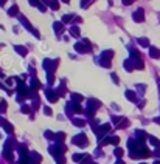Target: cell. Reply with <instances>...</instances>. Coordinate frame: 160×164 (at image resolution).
Returning a JSON list of instances; mask_svg holds the SVG:
<instances>
[{
  "instance_id": "1",
  "label": "cell",
  "mask_w": 160,
  "mask_h": 164,
  "mask_svg": "<svg viewBox=\"0 0 160 164\" xmlns=\"http://www.w3.org/2000/svg\"><path fill=\"white\" fill-rule=\"evenodd\" d=\"M16 13H17V6H13L11 10H10V14L13 16V14H16Z\"/></svg>"
}]
</instances>
